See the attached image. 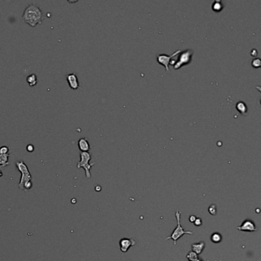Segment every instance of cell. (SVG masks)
Returning <instances> with one entry per match:
<instances>
[{
    "instance_id": "obj_1",
    "label": "cell",
    "mask_w": 261,
    "mask_h": 261,
    "mask_svg": "<svg viewBox=\"0 0 261 261\" xmlns=\"http://www.w3.org/2000/svg\"><path fill=\"white\" fill-rule=\"evenodd\" d=\"M22 19L28 25L34 27L38 24H41L44 17L40 8L34 4H31L25 9L23 12Z\"/></svg>"
},
{
    "instance_id": "obj_2",
    "label": "cell",
    "mask_w": 261,
    "mask_h": 261,
    "mask_svg": "<svg viewBox=\"0 0 261 261\" xmlns=\"http://www.w3.org/2000/svg\"><path fill=\"white\" fill-rule=\"evenodd\" d=\"M178 58L176 60H172L170 65L174 66L175 70L179 69L183 65H187L191 63L193 59V51L192 49H186L185 51H181V52L178 54Z\"/></svg>"
},
{
    "instance_id": "obj_3",
    "label": "cell",
    "mask_w": 261,
    "mask_h": 261,
    "mask_svg": "<svg viewBox=\"0 0 261 261\" xmlns=\"http://www.w3.org/2000/svg\"><path fill=\"white\" fill-rule=\"evenodd\" d=\"M181 214L182 212H179V211H176V212L175 216L176 218V221H177V227L174 229V231H173V233H172L171 235H170V237H167L165 238V240H170V239H172V240H174V246H176L178 239L180 238V237H183L184 234H190V235L193 234V231H186V230H184V228L182 227L181 224H180V215H181Z\"/></svg>"
},
{
    "instance_id": "obj_4",
    "label": "cell",
    "mask_w": 261,
    "mask_h": 261,
    "mask_svg": "<svg viewBox=\"0 0 261 261\" xmlns=\"http://www.w3.org/2000/svg\"><path fill=\"white\" fill-rule=\"evenodd\" d=\"M92 158V154L90 152H80V160L77 163V168H83L86 172V179H90L91 178L90 169L92 166L95 165V162L90 163Z\"/></svg>"
},
{
    "instance_id": "obj_5",
    "label": "cell",
    "mask_w": 261,
    "mask_h": 261,
    "mask_svg": "<svg viewBox=\"0 0 261 261\" xmlns=\"http://www.w3.org/2000/svg\"><path fill=\"white\" fill-rule=\"evenodd\" d=\"M16 166L21 173V180L18 184V188L21 190H24L25 185L31 181V175L28 169V166L22 161H18L16 162Z\"/></svg>"
},
{
    "instance_id": "obj_6",
    "label": "cell",
    "mask_w": 261,
    "mask_h": 261,
    "mask_svg": "<svg viewBox=\"0 0 261 261\" xmlns=\"http://www.w3.org/2000/svg\"><path fill=\"white\" fill-rule=\"evenodd\" d=\"M181 52V50L177 49L176 51L174 52L171 54H159L158 55L156 56V60L157 62L160 65H164L165 68H166V72H170V68H169V65H170V61L173 57H175L176 55H178L179 53Z\"/></svg>"
},
{
    "instance_id": "obj_7",
    "label": "cell",
    "mask_w": 261,
    "mask_h": 261,
    "mask_svg": "<svg viewBox=\"0 0 261 261\" xmlns=\"http://www.w3.org/2000/svg\"><path fill=\"white\" fill-rule=\"evenodd\" d=\"M238 231H247V232H254L257 231V227L251 220H245L242 222L241 225L236 227Z\"/></svg>"
},
{
    "instance_id": "obj_8",
    "label": "cell",
    "mask_w": 261,
    "mask_h": 261,
    "mask_svg": "<svg viewBox=\"0 0 261 261\" xmlns=\"http://www.w3.org/2000/svg\"><path fill=\"white\" fill-rule=\"evenodd\" d=\"M136 244L135 240L133 238L128 239V238H123L120 240L119 242V246H120L121 251L123 253H126L128 251L130 247L134 246Z\"/></svg>"
},
{
    "instance_id": "obj_9",
    "label": "cell",
    "mask_w": 261,
    "mask_h": 261,
    "mask_svg": "<svg viewBox=\"0 0 261 261\" xmlns=\"http://www.w3.org/2000/svg\"><path fill=\"white\" fill-rule=\"evenodd\" d=\"M67 80L69 84V86L73 90H77L80 87V83H79L78 77L76 73H71L67 75Z\"/></svg>"
},
{
    "instance_id": "obj_10",
    "label": "cell",
    "mask_w": 261,
    "mask_h": 261,
    "mask_svg": "<svg viewBox=\"0 0 261 261\" xmlns=\"http://www.w3.org/2000/svg\"><path fill=\"white\" fill-rule=\"evenodd\" d=\"M78 146L80 152H89L91 149L90 142L86 137H82L79 139Z\"/></svg>"
},
{
    "instance_id": "obj_11",
    "label": "cell",
    "mask_w": 261,
    "mask_h": 261,
    "mask_svg": "<svg viewBox=\"0 0 261 261\" xmlns=\"http://www.w3.org/2000/svg\"><path fill=\"white\" fill-rule=\"evenodd\" d=\"M205 243L203 241H201L199 243H196V244H192V250L196 254H200L205 248Z\"/></svg>"
},
{
    "instance_id": "obj_12",
    "label": "cell",
    "mask_w": 261,
    "mask_h": 261,
    "mask_svg": "<svg viewBox=\"0 0 261 261\" xmlns=\"http://www.w3.org/2000/svg\"><path fill=\"white\" fill-rule=\"evenodd\" d=\"M236 108L242 114H246L247 112V107L246 103L243 101H239L238 103H237Z\"/></svg>"
},
{
    "instance_id": "obj_13",
    "label": "cell",
    "mask_w": 261,
    "mask_h": 261,
    "mask_svg": "<svg viewBox=\"0 0 261 261\" xmlns=\"http://www.w3.org/2000/svg\"><path fill=\"white\" fill-rule=\"evenodd\" d=\"M9 154H0V166L6 167L9 165Z\"/></svg>"
},
{
    "instance_id": "obj_14",
    "label": "cell",
    "mask_w": 261,
    "mask_h": 261,
    "mask_svg": "<svg viewBox=\"0 0 261 261\" xmlns=\"http://www.w3.org/2000/svg\"><path fill=\"white\" fill-rule=\"evenodd\" d=\"M27 82L28 83V84L31 87H34L37 84V76L34 74H31V75L28 76L27 77Z\"/></svg>"
},
{
    "instance_id": "obj_15",
    "label": "cell",
    "mask_w": 261,
    "mask_h": 261,
    "mask_svg": "<svg viewBox=\"0 0 261 261\" xmlns=\"http://www.w3.org/2000/svg\"><path fill=\"white\" fill-rule=\"evenodd\" d=\"M223 4L221 1H215L212 4V9L215 11H220L223 9Z\"/></svg>"
},
{
    "instance_id": "obj_16",
    "label": "cell",
    "mask_w": 261,
    "mask_h": 261,
    "mask_svg": "<svg viewBox=\"0 0 261 261\" xmlns=\"http://www.w3.org/2000/svg\"><path fill=\"white\" fill-rule=\"evenodd\" d=\"M221 239H222V237H221V235L219 233H214L211 236V240L213 243H220Z\"/></svg>"
},
{
    "instance_id": "obj_17",
    "label": "cell",
    "mask_w": 261,
    "mask_h": 261,
    "mask_svg": "<svg viewBox=\"0 0 261 261\" xmlns=\"http://www.w3.org/2000/svg\"><path fill=\"white\" fill-rule=\"evenodd\" d=\"M186 258L189 260V261H195L198 260V254H196L195 252L189 251L186 255Z\"/></svg>"
},
{
    "instance_id": "obj_18",
    "label": "cell",
    "mask_w": 261,
    "mask_h": 261,
    "mask_svg": "<svg viewBox=\"0 0 261 261\" xmlns=\"http://www.w3.org/2000/svg\"><path fill=\"white\" fill-rule=\"evenodd\" d=\"M252 66L255 68L261 67V59L260 58H255L252 61Z\"/></svg>"
},
{
    "instance_id": "obj_19",
    "label": "cell",
    "mask_w": 261,
    "mask_h": 261,
    "mask_svg": "<svg viewBox=\"0 0 261 261\" xmlns=\"http://www.w3.org/2000/svg\"><path fill=\"white\" fill-rule=\"evenodd\" d=\"M208 212H209V214H211L212 215H215L216 213H217V208H216V206L215 205V204L210 205L209 208H208Z\"/></svg>"
},
{
    "instance_id": "obj_20",
    "label": "cell",
    "mask_w": 261,
    "mask_h": 261,
    "mask_svg": "<svg viewBox=\"0 0 261 261\" xmlns=\"http://www.w3.org/2000/svg\"><path fill=\"white\" fill-rule=\"evenodd\" d=\"M9 147L8 146H2L0 147V154L2 155V154H9Z\"/></svg>"
},
{
    "instance_id": "obj_21",
    "label": "cell",
    "mask_w": 261,
    "mask_h": 261,
    "mask_svg": "<svg viewBox=\"0 0 261 261\" xmlns=\"http://www.w3.org/2000/svg\"><path fill=\"white\" fill-rule=\"evenodd\" d=\"M202 224V220H201V218H199V217H197L196 220L194 222V224L196 225V226H198H198H201Z\"/></svg>"
},
{
    "instance_id": "obj_22",
    "label": "cell",
    "mask_w": 261,
    "mask_h": 261,
    "mask_svg": "<svg viewBox=\"0 0 261 261\" xmlns=\"http://www.w3.org/2000/svg\"><path fill=\"white\" fill-rule=\"evenodd\" d=\"M34 150V147L32 144H28V145L27 146V151H28V152L32 153Z\"/></svg>"
},
{
    "instance_id": "obj_23",
    "label": "cell",
    "mask_w": 261,
    "mask_h": 261,
    "mask_svg": "<svg viewBox=\"0 0 261 261\" xmlns=\"http://www.w3.org/2000/svg\"><path fill=\"white\" fill-rule=\"evenodd\" d=\"M196 218H197L196 216L190 215V217H189V221H190V222H192V223H194L195 221L196 220Z\"/></svg>"
},
{
    "instance_id": "obj_24",
    "label": "cell",
    "mask_w": 261,
    "mask_h": 261,
    "mask_svg": "<svg viewBox=\"0 0 261 261\" xmlns=\"http://www.w3.org/2000/svg\"><path fill=\"white\" fill-rule=\"evenodd\" d=\"M95 190L96 191H100L102 190L101 186H100V185H96V186L95 187Z\"/></svg>"
},
{
    "instance_id": "obj_25",
    "label": "cell",
    "mask_w": 261,
    "mask_h": 261,
    "mask_svg": "<svg viewBox=\"0 0 261 261\" xmlns=\"http://www.w3.org/2000/svg\"><path fill=\"white\" fill-rule=\"evenodd\" d=\"M72 202H73V203H76V199H75V198H73Z\"/></svg>"
},
{
    "instance_id": "obj_26",
    "label": "cell",
    "mask_w": 261,
    "mask_h": 261,
    "mask_svg": "<svg viewBox=\"0 0 261 261\" xmlns=\"http://www.w3.org/2000/svg\"><path fill=\"white\" fill-rule=\"evenodd\" d=\"M257 90H259L260 91V92H261V87H259V86H257Z\"/></svg>"
},
{
    "instance_id": "obj_27",
    "label": "cell",
    "mask_w": 261,
    "mask_h": 261,
    "mask_svg": "<svg viewBox=\"0 0 261 261\" xmlns=\"http://www.w3.org/2000/svg\"><path fill=\"white\" fill-rule=\"evenodd\" d=\"M2 173L1 172V171H0V176H2Z\"/></svg>"
},
{
    "instance_id": "obj_28",
    "label": "cell",
    "mask_w": 261,
    "mask_h": 261,
    "mask_svg": "<svg viewBox=\"0 0 261 261\" xmlns=\"http://www.w3.org/2000/svg\"><path fill=\"white\" fill-rule=\"evenodd\" d=\"M195 261H202V260H199V259H198V260H195Z\"/></svg>"
},
{
    "instance_id": "obj_29",
    "label": "cell",
    "mask_w": 261,
    "mask_h": 261,
    "mask_svg": "<svg viewBox=\"0 0 261 261\" xmlns=\"http://www.w3.org/2000/svg\"><path fill=\"white\" fill-rule=\"evenodd\" d=\"M260 104H261V100H260Z\"/></svg>"
}]
</instances>
